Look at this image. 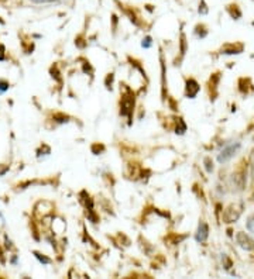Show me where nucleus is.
I'll list each match as a JSON object with an SVG mask.
<instances>
[{
  "instance_id": "1",
  "label": "nucleus",
  "mask_w": 254,
  "mask_h": 279,
  "mask_svg": "<svg viewBox=\"0 0 254 279\" xmlns=\"http://www.w3.org/2000/svg\"><path fill=\"white\" fill-rule=\"evenodd\" d=\"M134 110V96L132 91H126L123 94L120 102V114L121 116H127L129 117V123H132V113Z\"/></svg>"
},
{
  "instance_id": "2",
  "label": "nucleus",
  "mask_w": 254,
  "mask_h": 279,
  "mask_svg": "<svg viewBox=\"0 0 254 279\" xmlns=\"http://www.w3.org/2000/svg\"><path fill=\"white\" fill-rule=\"evenodd\" d=\"M240 147H241L240 143H233V144H229L228 147H225V148L220 151V154H219V157H217V161H219L220 164L228 162L229 160H232V158L236 155V152L240 149Z\"/></svg>"
},
{
  "instance_id": "3",
  "label": "nucleus",
  "mask_w": 254,
  "mask_h": 279,
  "mask_svg": "<svg viewBox=\"0 0 254 279\" xmlns=\"http://www.w3.org/2000/svg\"><path fill=\"white\" fill-rule=\"evenodd\" d=\"M240 214L241 207L236 206V205H232V206H229L228 209L225 210V213H223V220H225L226 223H234V222L240 217Z\"/></svg>"
},
{
  "instance_id": "4",
  "label": "nucleus",
  "mask_w": 254,
  "mask_h": 279,
  "mask_svg": "<svg viewBox=\"0 0 254 279\" xmlns=\"http://www.w3.org/2000/svg\"><path fill=\"white\" fill-rule=\"evenodd\" d=\"M236 241H237L239 247H241L246 251H253L254 250V240L250 236H247L246 233H237Z\"/></svg>"
},
{
  "instance_id": "5",
  "label": "nucleus",
  "mask_w": 254,
  "mask_h": 279,
  "mask_svg": "<svg viewBox=\"0 0 254 279\" xmlns=\"http://www.w3.org/2000/svg\"><path fill=\"white\" fill-rule=\"evenodd\" d=\"M201 91V86H199V83L196 82L195 79H188L187 80V88H185V94H187V97L189 99H194L198 92Z\"/></svg>"
},
{
  "instance_id": "6",
  "label": "nucleus",
  "mask_w": 254,
  "mask_h": 279,
  "mask_svg": "<svg viewBox=\"0 0 254 279\" xmlns=\"http://www.w3.org/2000/svg\"><path fill=\"white\" fill-rule=\"evenodd\" d=\"M209 237V227L205 222H201L199 223V227H198V231H196V236H195V240L198 242H205Z\"/></svg>"
},
{
  "instance_id": "7",
  "label": "nucleus",
  "mask_w": 254,
  "mask_h": 279,
  "mask_svg": "<svg viewBox=\"0 0 254 279\" xmlns=\"http://www.w3.org/2000/svg\"><path fill=\"white\" fill-rule=\"evenodd\" d=\"M232 181H233V186H236L237 190H243V187L246 185V173L243 172L241 169L237 171L236 173H233Z\"/></svg>"
},
{
  "instance_id": "8",
  "label": "nucleus",
  "mask_w": 254,
  "mask_h": 279,
  "mask_svg": "<svg viewBox=\"0 0 254 279\" xmlns=\"http://www.w3.org/2000/svg\"><path fill=\"white\" fill-rule=\"evenodd\" d=\"M243 51V45L241 44H226L225 47H222V54L232 55V54H240Z\"/></svg>"
},
{
  "instance_id": "9",
  "label": "nucleus",
  "mask_w": 254,
  "mask_h": 279,
  "mask_svg": "<svg viewBox=\"0 0 254 279\" xmlns=\"http://www.w3.org/2000/svg\"><path fill=\"white\" fill-rule=\"evenodd\" d=\"M176 127H175V133L176 134H184L187 131V124L184 123L182 119H176Z\"/></svg>"
},
{
  "instance_id": "10",
  "label": "nucleus",
  "mask_w": 254,
  "mask_h": 279,
  "mask_svg": "<svg viewBox=\"0 0 254 279\" xmlns=\"http://www.w3.org/2000/svg\"><path fill=\"white\" fill-rule=\"evenodd\" d=\"M86 217H88V220L89 222H92V223H98L99 222V217L96 216V213L94 212V209H88V212H86Z\"/></svg>"
},
{
  "instance_id": "11",
  "label": "nucleus",
  "mask_w": 254,
  "mask_h": 279,
  "mask_svg": "<svg viewBox=\"0 0 254 279\" xmlns=\"http://www.w3.org/2000/svg\"><path fill=\"white\" fill-rule=\"evenodd\" d=\"M91 149H92V152H94L95 155H99L100 152L105 151V146H103V144H98V143H95Z\"/></svg>"
},
{
  "instance_id": "12",
  "label": "nucleus",
  "mask_w": 254,
  "mask_h": 279,
  "mask_svg": "<svg viewBox=\"0 0 254 279\" xmlns=\"http://www.w3.org/2000/svg\"><path fill=\"white\" fill-rule=\"evenodd\" d=\"M196 34H198V37H201V38H205L206 37V34H208V31L205 30V26H196Z\"/></svg>"
},
{
  "instance_id": "13",
  "label": "nucleus",
  "mask_w": 254,
  "mask_h": 279,
  "mask_svg": "<svg viewBox=\"0 0 254 279\" xmlns=\"http://www.w3.org/2000/svg\"><path fill=\"white\" fill-rule=\"evenodd\" d=\"M205 168H206V171L209 173L214 171V162H212V160H211L209 157L205 158Z\"/></svg>"
},
{
  "instance_id": "14",
  "label": "nucleus",
  "mask_w": 254,
  "mask_h": 279,
  "mask_svg": "<svg viewBox=\"0 0 254 279\" xmlns=\"http://www.w3.org/2000/svg\"><path fill=\"white\" fill-rule=\"evenodd\" d=\"M113 79H115V75H113V74H109V75L106 76L105 85H106L107 89H112V83H113Z\"/></svg>"
},
{
  "instance_id": "15",
  "label": "nucleus",
  "mask_w": 254,
  "mask_h": 279,
  "mask_svg": "<svg viewBox=\"0 0 254 279\" xmlns=\"http://www.w3.org/2000/svg\"><path fill=\"white\" fill-rule=\"evenodd\" d=\"M185 51H187V41H185V36L182 34L181 36V54L184 55Z\"/></svg>"
},
{
  "instance_id": "16",
  "label": "nucleus",
  "mask_w": 254,
  "mask_h": 279,
  "mask_svg": "<svg viewBox=\"0 0 254 279\" xmlns=\"http://www.w3.org/2000/svg\"><path fill=\"white\" fill-rule=\"evenodd\" d=\"M34 254H36V257L40 260L42 264H50V262H51V260H50V258H47V257H44V255H41V254H39V253H34Z\"/></svg>"
},
{
  "instance_id": "17",
  "label": "nucleus",
  "mask_w": 254,
  "mask_h": 279,
  "mask_svg": "<svg viewBox=\"0 0 254 279\" xmlns=\"http://www.w3.org/2000/svg\"><path fill=\"white\" fill-rule=\"evenodd\" d=\"M31 1L36 4H47V3H58L61 0H31Z\"/></svg>"
},
{
  "instance_id": "18",
  "label": "nucleus",
  "mask_w": 254,
  "mask_h": 279,
  "mask_svg": "<svg viewBox=\"0 0 254 279\" xmlns=\"http://www.w3.org/2000/svg\"><path fill=\"white\" fill-rule=\"evenodd\" d=\"M6 91H9V83L7 82H0V93L6 92Z\"/></svg>"
},
{
  "instance_id": "19",
  "label": "nucleus",
  "mask_w": 254,
  "mask_h": 279,
  "mask_svg": "<svg viewBox=\"0 0 254 279\" xmlns=\"http://www.w3.org/2000/svg\"><path fill=\"white\" fill-rule=\"evenodd\" d=\"M141 45L144 47V48H150L151 47V37H146L143 42H141Z\"/></svg>"
},
{
  "instance_id": "20",
  "label": "nucleus",
  "mask_w": 254,
  "mask_h": 279,
  "mask_svg": "<svg viewBox=\"0 0 254 279\" xmlns=\"http://www.w3.org/2000/svg\"><path fill=\"white\" fill-rule=\"evenodd\" d=\"M199 13H201V14H206V13H208V9H206V4H205V1H202L201 6H199Z\"/></svg>"
},
{
  "instance_id": "21",
  "label": "nucleus",
  "mask_w": 254,
  "mask_h": 279,
  "mask_svg": "<svg viewBox=\"0 0 254 279\" xmlns=\"http://www.w3.org/2000/svg\"><path fill=\"white\" fill-rule=\"evenodd\" d=\"M223 261H225V264H226V266H225V268H226V269H230V266H232V261L229 260L226 255H223Z\"/></svg>"
},
{
  "instance_id": "22",
  "label": "nucleus",
  "mask_w": 254,
  "mask_h": 279,
  "mask_svg": "<svg viewBox=\"0 0 254 279\" xmlns=\"http://www.w3.org/2000/svg\"><path fill=\"white\" fill-rule=\"evenodd\" d=\"M3 51H4V50H3V47L0 45V61H3V59H4V55H3Z\"/></svg>"
}]
</instances>
